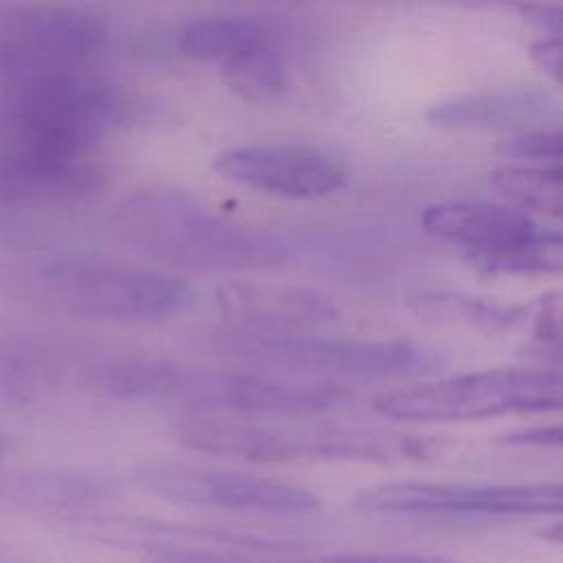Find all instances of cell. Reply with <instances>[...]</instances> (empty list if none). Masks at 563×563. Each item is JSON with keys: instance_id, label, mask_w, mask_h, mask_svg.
I'll return each mask as SVG.
<instances>
[{"instance_id": "10", "label": "cell", "mask_w": 563, "mask_h": 563, "mask_svg": "<svg viewBox=\"0 0 563 563\" xmlns=\"http://www.w3.org/2000/svg\"><path fill=\"white\" fill-rule=\"evenodd\" d=\"M213 169L253 191L312 200L336 194L345 185L343 165L330 154L288 143H253L222 150L213 158Z\"/></svg>"}, {"instance_id": "6", "label": "cell", "mask_w": 563, "mask_h": 563, "mask_svg": "<svg viewBox=\"0 0 563 563\" xmlns=\"http://www.w3.org/2000/svg\"><path fill=\"white\" fill-rule=\"evenodd\" d=\"M211 343L229 356L328 378L418 376L438 358L407 339H350L306 330H249L227 325Z\"/></svg>"}, {"instance_id": "7", "label": "cell", "mask_w": 563, "mask_h": 563, "mask_svg": "<svg viewBox=\"0 0 563 563\" xmlns=\"http://www.w3.org/2000/svg\"><path fill=\"white\" fill-rule=\"evenodd\" d=\"M422 227L488 275H556L563 266L561 233L539 227L526 211L510 205L435 202L422 211Z\"/></svg>"}, {"instance_id": "13", "label": "cell", "mask_w": 563, "mask_h": 563, "mask_svg": "<svg viewBox=\"0 0 563 563\" xmlns=\"http://www.w3.org/2000/svg\"><path fill=\"white\" fill-rule=\"evenodd\" d=\"M409 310L435 323L468 325L488 332H510L530 325L532 303H501L455 290H427L409 299Z\"/></svg>"}, {"instance_id": "15", "label": "cell", "mask_w": 563, "mask_h": 563, "mask_svg": "<svg viewBox=\"0 0 563 563\" xmlns=\"http://www.w3.org/2000/svg\"><path fill=\"white\" fill-rule=\"evenodd\" d=\"M490 185L519 211L561 218L563 176L559 165H504L490 172Z\"/></svg>"}, {"instance_id": "1", "label": "cell", "mask_w": 563, "mask_h": 563, "mask_svg": "<svg viewBox=\"0 0 563 563\" xmlns=\"http://www.w3.org/2000/svg\"><path fill=\"white\" fill-rule=\"evenodd\" d=\"M79 380L110 398L163 402L200 416L303 418L336 407L347 391L330 383H295L264 374L209 369L163 356L108 354L79 363Z\"/></svg>"}, {"instance_id": "4", "label": "cell", "mask_w": 563, "mask_h": 563, "mask_svg": "<svg viewBox=\"0 0 563 563\" xmlns=\"http://www.w3.org/2000/svg\"><path fill=\"white\" fill-rule=\"evenodd\" d=\"M174 440L209 455L240 462H405L429 460L442 442L365 427H310L251 422L224 416H189L172 427Z\"/></svg>"}, {"instance_id": "2", "label": "cell", "mask_w": 563, "mask_h": 563, "mask_svg": "<svg viewBox=\"0 0 563 563\" xmlns=\"http://www.w3.org/2000/svg\"><path fill=\"white\" fill-rule=\"evenodd\" d=\"M11 297L42 301L75 317L101 321H156L194 301L191 286L134 262L99 253H55L2 273Z\"/></svg>"}, {"instance_id": "8", "label": "cell", "mask_w": 563, "mask_h": 563, "mask_svg": "<svg viewBox=\"0 0 563 563\" xmlns=\"http://www.w3.org/2000/svg\"><path fill=\"white\" fill-rule=\"evenodd\" d=\"M354 506L372 515L407 517H539L563 508L559 482L526 484H449L387 482L365 488Z\"/></svg>"}, {"instance_id": "20", "label": "cell", "mask_w": 563, "mask_h": 563, "mask_svg": "<svg viewBox=\"0 0 563 563\" xmlns=\"http://www.w3.org/2000/svg\"><path fill=\"white\" fill-rule=\"evenodd\" d=\"M530 59L534 62L537 68H541V70H543L545 75H550L554 81H561L563 62H561V44H559V37H556V35L532 42V46H530Z\"/></svg>"}, {"instance_id": "5", "label": "cell", "mask_w": 563, "mask_h": 563, "mask_svg": "<svg viewBox=\"0 0 563 563\" xmlns=\"http://www.w3.org/2000/svg\"><path fill=\"white\" fill-rule=\"evenodd\" d=\"M561 398L556 369L497 367L398 387L376 396L372 407L391 422L440 424L559 411Z\"/></svg>"}, {"instance_id": "19", "label": "cell", "mask_w": 563, "mask_h": 563, "mask_svg": "<svg viewBox=\"0 0 563 563\" xmlns=\"http://www.w3.org/2000/svg\"><path fill=\"white\" fill-rule=\"evenodd\" d=\"M501 444L532 446V449H559L561 446V424H543L530 429H517L499 438Z\"/></svg>"}, {"instance_id": "9", "label": "cell", "mask_w": 563, "mask_h": 563, "mask_svg": "<svg viewBox=\"0 0 563 563\" xmlns=\"http://www.w3.org/2000/svg\"><path fill=\"white\" fill-rule=\"evenodd\" d=\"M139 482L156 497L200 508L264 515H308L321 506L319 495L301 486L244 471L147 464L139 468Z\"/></svg>"}, {"instance_id": "3", "label": "cell", "mask_w": 563, "mask_h": 563, "mask_svg": "<svg viewBox=\"0 0 563 563\" xmlns=\"http://www.w3.org/2000/svg\"><path fill=\"white\" fill-rule=\"evenodd\" d=\"M117 227L139 251L185 268L271 271L290 257L277 238L224 220L196 196L172 187L132 194L119 207Z\"/></svg>"}, {"instance_id": "14", "label": "cell", "mask_w": 563, "mask_h": 563, "mask_svg": "<svg viewBox=\"0 0 563 563\" xmlns=\"http://www.w3.org/2000/svg\"><path fill=\"white\" fill-rule=\"evenodd\" d=\"M273 42L268 29L242 15H213L187 22L176 33V48L183 57L202 64H227L233 57Z\"/></svg>"}, {"instance_id": "16", "label": "cell", "mask_w": 563, "mask_h": 563, "mask_svg": "<svg viewBox=\"0 0 563 563\" xmlns=\"http://www.w3.org/2000/svg\"><path fill=\"white\" fill-rule=\"evenodd\" d=\"M220 75L224 86L246 103L273 101L288 86L286 62L275 40L222 64Z\"/></svg>"}, {"instance_id": "18", "label": "cell", "mask_w": 563, "mask_h": 563, "mask_svg": "<svg viewBox=\"0 0 563 563\" xmlns=\"http://www.w3.org/2000/svg\"><path fill=\"white\" fill-rule=\"evenodd\" d=\"M563 136L559 130H530L506 139L501 143V154L530 161L537 165H559Z\"/></svg>"}, {"instance_id": "17", "label": "cell", "mask_w": 563, "mask_h": 563, "mask_svg": "<svg viewBox=\"0 0 563 563\" xmlns=\"http://www.w3.org/2000/svg\"><path fill=\"white\" fill-rule=\"evenodd\" d=\"M152 563H460L442 554H422V552H336L306 559H279V561H260L238 556L233 552H213V550H167L152 552Z\"/></svg>"}, {"instance_id": "12", "label": "cell", "mask_w": 563, "mask_h": 563, "mask_svg": "<svg viewBox=\"0 0 563 563\" xmlns=\"http://www.w3.org/2000/svg\"><path fill=\"white\" fill-rule=\"evenodd\" d=\"M556 110L554 97L541 86H501L464 92L427 110V121L440 128H497L548 117Z\"/></svg>"}, {"instance_id": "11", "label": "cell", "mask_w": 563, "mask_h": 563, "mask_svg": "<svg viewBox=\"0 0 563 563\" xmlns=\"http://www.w3.org/2000/svg\"><path fill=\"white\" fill-rule=\"evenodd\" d=\"M216 306L227 325L249 330H306L336 321V299L312 286L229 279L216 290Z\"/></svg>"}]
</instances>
